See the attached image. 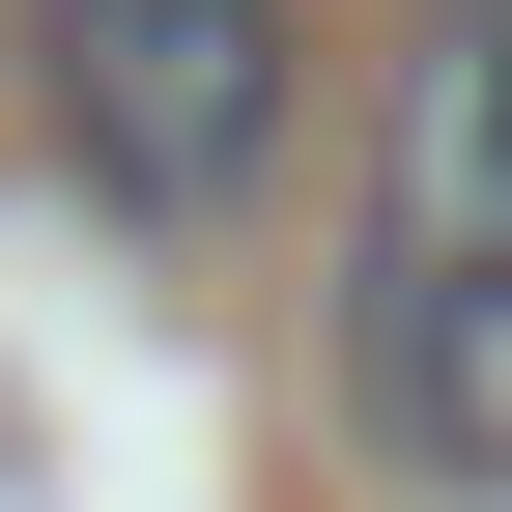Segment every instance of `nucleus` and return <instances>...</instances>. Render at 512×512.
Returning a JSON list of instances; mask_svg holds the SVG:
<instances>
[{
  "instance_id": "obj_2",
  "label": "nucleus",
  "mask_w": 512,
  "mask_h": 512,
  "mask_svg": "<svg viewBox=\"0 0 512 512\" xmlns=\"http://www.w3.org/2000/svg\"><path fill=\"white\" fill-rule=\"evenodd\" d=\"M0 114L114 256H228L313 143V0H0Z\"/></svg>"
},
{
  "instance_id": "obj_3",
  "label": "nucleus",
  "mask_w": 512,
  "mask_h": 512,
  "mask_svg": "<svg viewBox=\"0 0 512 512\" xmlns=\"http://www.w3.org/2000/svg\"><path fill=\"white\" fill-rule=\"evenodd\" d=\"M0 456H29V427H0Z\"/></svg>"
},
{
  "instance_id": "obj_1",
  "label": "nucleus",
  "mask_w": 512,
  "mask_h": 512,
  "mask_svg": "<svg viewBox=\"0 0 512 512\" xmlns=\"http://www.w3.org/2000/svg\"><path fill=\"white\" fill-rule=\"evenodd\" d=\"M313 427L399 512H512V0L370 29L342 256H313Z\"/></svg>"
}]
</instances>
